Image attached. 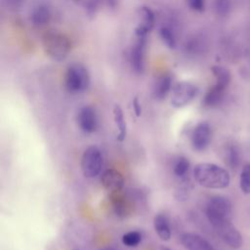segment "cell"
<instances>
[{
    "label": "cell",
    "mask_w": 250,
    "mask_h": 250,
    "mask_svg": "<svg viewBox=\"0 0 250 250\" xmlns=\"http://www.w3.org/2000/svg\"><path fill=\"white\" fill-rule=\"evenodd\" d=\"M197 87L190 82L178 83L172 92L171 104L174 107L180 108L188 105L197 95Z\"/></svg>",
    "instance_id": "52a82bcc"
},
{
    "label": "cell",
    "mask_w": 250,
    "mask_h": 250,
    "mask_svg": "<svg viewBox=\"0 0 250 250\" xmlns=\"http://www.w3.org/2000/svg\"><path fill=\"white\" fill-rule=\"evenodd\" d=\"M139 14L141 18V23L136 29V35H146L154 24V14L147 7H142L139 11Z\"/></svg>",
    "instance_id": "9a60e30c"
},
{
    "label": "cell",
    "mask_w": 250,
    "mask_h": 250,
    "mask_svg": "<svg viewBox=\"0 0 250 250\" xmlns=\"http://www.w3.org/2000/svg\"><path fill=\"white\" fill-rule=\"evenodd\" d=\"M77 250H78V249H77Z\"/></svg>",
    "instance_id": "d6a6232c"
},
{
    "label": "cell",
    "mask_w": 250,
    "mask_h": 250,
    "mask_svg": "<svg viewBox=\"0 0 250 250\" xmlns=\"http://www.w3.org/2000/svg\"><path fill=\"white\" fill-rule=\"evenodd\" d=\"M25 0H2L5 7L9 9H18L20 8Z\"/></svg>",
    "instance_id": "83f0119b"
},
{
    "label": "cell",
    "mask_w": 250,
    "mask_h": 250,
    "mask_svg": "<svg viewBox=\"0 0 250 250\" xmlns=\"http://www.w3.org/2000/svg\"><path fill=\"white\" fill-rule=\"evenodd\" d=\"M153 226L157 235L160 237L161 240L167 241L171 238V228L169 225V221L165 215H156L153 220Z\"/></svg>",
    "instance_id": "e0dca14e"
},
{
    "label": "cell",
    "mask_w": 250,
    "mask_h": 250,
    "mask_svg": "<svg viewBox=\"0 0 250 250\" xmlns=\"http://www.w3.org/2000/svg\"><path fill=\"white\" fill-rule=\"evenodd\" d=\"M45 52L55 61H62L70 51L68 38L59 32H48L43 37Z\"/></svg>",
    "instance_id": "3957f363"
},
{
    "label": "cell",
    "mask_w": 250,
    "mask_h": 250,
    "mask_svg": "<svg viewBox=\"0 0 250 250\" xmlns=\"http://www.w3.org/2000/svg\"><path fill=\"white\" fill-rule=\"evenodd\" d=\"M160 250H171V249H170L169 247H167V246H163V245H162V246L160 247Z\"/></svg>",
    "instance_id": "4dcf8cb0"
},
{
    "label": "cell",
    "mask_w": 250,
    "mask_h": 250,
    "mask_svg": "<svg viewBox=\"0 0 250 250\" xmlns=\"http://www.w3.org/2000/svg\"><path fill=\"white\" fill-rule=\"evenodd\" d=\"M189 167H190V164H189L188 159L184 156H180L174 162L173 173L179 179L186 180L187 176L188 174V171H189Z\"/></svg>",
    "instance_id": "ffe728a7"
},
{
    "label": "cell",
    "mask_w": 250,
    "mask_h": 250,
    "mask_svg": "<svg viewBox=\"0 0 250 250\" xmlns=\"http://www.w3.org/2000/svg\"><path fill=\"white\" fill-rule=\"evenodd\" d=\"M180 240L187 250H216L208 240L196 233H183Z\"/></svg>",
    "instance_id": "4fadbf2b"
},
{
    "label": "cell",
    "mask_w": 250,
    "mask_h": 250,
    "mask_svg": "<svg viewBox=\"0 0 250 250\" xmlns=\"http://www.w3.org/2000/svg\"><path fill=\"white\" fill-rule=\"evenodd\" d=\"M172 78L169 74H163L154 83L152 94L156 100L164 99L171 89Z\"/></svg>",
    "instance_id": "2e32d148"
},
{
    "label": "cell",
    "mask_w": 250,
    "mask_h": 250,
    "mask_svg": "<svg viewBox=\"0 0 250 250\" xmlns=\"http://www.w3.org/2000/svg\"><path fill=\"white\" fill-rule=\"evenodd\" d=\"M230 0H214V10L218 16H227L230 11Z\"/></svg>",
    "instance_id": "cb8c5ba5"
},
{
    "label": "cell",
    "mask_w": 250,
    "mask_h": 250,
    "mask_svg": "<svg viewBox=\"0 0 250 250\" xmlns=\"http://www.w3.org/2000/svg\"><path fill=\"white\" fill-rule=\"evenodd\" d=\"M113 208L115 210V213L117 215H120V216H124L126 214V209H127V205L126 203L122 200L123 198H121L120 196L116 195L113 197Z\"/></svg>",
    "instance_id": "484cf974"
},
{
    "label": "cell",
    "mask_w": 250,
    "mask_h": 250,
    "mask_svg": "<svg viewBox=\"0 0 250 250\" xmlns=\"http://www.w3.org/2000/svg\"><path fill=\"white\" fill-rule=\"evenodd\" d=\"M159 34L162 39V41L165 43V45L169 48H175L177 45V39H176V33L173 27L167 24H163L159 29Z\"/></svg>",
    "instance_id": "44dd1931"
},
{
    "label": "cell",
    "mask_w": 250,
    "mask_h": 250,
    "mask_svg": "<svg viewBox=\"0 0 250 250\" xmlns=\"http://www.w3.org/2000/svg\"><path fill=\"white\" fill-rule=\"evenodd\" d=\"M133 108H134V111H135L136 115L140 116L141 113H142V107H141V104L139 102V99L137 97L133 101Z\"/></svg>",
    "instance_id": "f1b7e54d"
},
{
    "label": "cell",
    "mask_w": 250,
    "mask_h": 250,
    "mask_svg": "<svg viewBox=\"0 0 250 250\" xmlns=\"http://www.w3.org/2000/svg\"><path fill=\"white\" fill-rule=\"evenodd\" d=\"M113 118H114L116 127L118 129L117 140L119 142H123L127 135V124H126V120L124 118L123 110L118 104H115L113 107Z\"/></svg>",
    "instance_id": "ac0fdd59"
},
{
    "label": "cell",
    "mask_w": 250,
    "mask_h": 250,
    "mask_svg": "<svg viewBox=\"0 0 250 250\" xmlns=\"http://www.w3.org/2000/svg\"><path fill=\"white\" fill-rule=\"evenodd\" d=\"M90 84V76L87 69L80 63L71 64L65 74V86L70 93L85 91Z\"/></svg>",
    "instance_id": "5b68a950"
},
{
    "label": "cell",
    "mask_w": 250,
    "mask_h": 250,
    "mask_svg": "<svg viewBox=\"0 0 250 250\" xmlns=\"http://www.w3.org/2000/svg\"><path fill=\"white\" fill-rule=\"evenodd\" d=\"M231 203L223 195H214L207 202L205 213L209 223L214 226L222 221L230 220Z\"/></svg>",
    "instance_id": "277c9868"
},
{
    "label": "cell",
    "mask_w": 250,
    "mask_h": 250,
    "mask_svg": "<svg viewBox=\"0 0 250 250\" xmlns=\"http://www.w3.org/2000/svg\"><path fill=\"white\" fill-rule=\"evenodd\" d=\"M222 240L229 247L237 249L242 245V235L230 220L222 221L212 226Z\"/></svg>",
    "instance_id": "ba28073f"
},
{
    "label": "cell",
    "mask_w": 250,
    "mask_h": 250,
    "mask_svg": "<svg viewBox=\"0 0 250 250\" xmlns=\"http://www.w3.org/2000/svg\"><path fill=\"white\" fill-rule=\"evenodd\" d=\"M193 178L201 187L212 189L226 188L230 182L229 173L225 168L207 162L198 163L194 166Z\"/></svg>",
    "instance_id": "6da1fadb"
},
{
    "label": "cell",
    "mask_w": 250,
    "mask_h": 250,
    "mask_svg": "<svg viewBox=\"0 0 250 250\" xmlns=\"http://www.w3.org/2000/svg\"><path fill=\"white\" fill-rule=\"evenodd\" d=\"M212 130L208 122L198 123L191 134V145L192 147L197 151H202L206 149L211 142Z\"/></svg>",
    "instance_id": "9c48e42d"
},
{
    "label": "cell",
    "mask_w": 250,
    "mask_h": 250,
    "mask_svg": "<svg viewBox=\"0 0 250 250\" xmlns=\"http://www.w3.org/2000/svg\"><path fill=\"white\" fill-rule=\"evenodd\" d=\"M101 183L106 190L115 193L123 188L125 181L123 175L119 171L115 169H107L102 174Z\"/></svg>",
    "instance_id": "30bf717a"
},
{
    "label": "cell",
    "mask_w": 250,
    "mask_h": 250,
    "mask_svg": "<svg viewBox=\"0 0 250 250\" xmlns=\"http://www.w3.org/2000/svg\"><path fill=\"white\" fill-rule=\"evenodd\" d=\"M102 250H114L112 248H104V249H102Z\"/></svg>",
    "instance_id": "1f68e13d"
},
{
    "label": "cell",
    "mask_w": 250,
    "mask_h": 250,
    "mask_svg": "<svg viewBox=\"0 0 250 250\" xmlns=\"http://www.w3.org/2000/svg\"><path fill=\"white\" fill-rule=\"evenodd\" d=\"M146 45V35H137V41L132 48L131 62L137 72H142L145 67V53Z\"/></svg>",
    "instance_id": "7c38bea8"
},
{
    "label": "cell",
    "mask_w": 250,
    "mask_h": 250,
    "mask_svg": "<svg viewBox=\"0 0 250 250\" xmlns=\"http://www.w3.org/2000/svg\"><path fill=\"white\" fill-rule=\"evenodd\" d=\"M202 43L199 41V38H197L196 36L195 37H192L190 38L189 40H187L186 41V44H185V49L187 51V53H191V54H196L198 52L201 51L202 49Z\"/></svg>",
    "instance_id": "d4e9b609"
},
{
    "label": "cell",
    "mask_w": 250,
    "mask_h": 250,
    "mask_svg": "<svg viewBox=\"0 0 250 250\" xmlns=\"http://www.w3.org/2000/svg\"><path fill=\"white\" fill-rule=\"evenodd\" d=\"M212 71L216 77V84L208 90L203 98V104L207 107H215L220 104L230 79L228 70L222 66H215Z\"/></svg>",
    "instance_id": "7a4b0ae2"
},
{
    "label": "cell",
    "mask_w": 250,
    "mask_h": 250,
    "mask_svg": "<svg viewBox=\"0 0 250 250\" xmlns=\"http://www.w3.org/2000/svg\"><path fill=\"white\" fill-rule=\"evenodd\" d=\"M239 186L244 194L250 193V163H247L243 166L240 178H239Z\"/></svg>",
    "instance_id": "7402d4cb"
},
{
    "label": "cell",
    "mask_w": 250,
    "mask_h": 250,
    "mask_svg": "<svg viewBox=\"0 0 250 250\" xmlns=\"http://www.w3.org/2000/svg\"><path fill=\"white\" fill-rule=\"evenodd\" d=\"M142 240V234L139 231L132 230L125 233L122 236V242L124 245L128 247H135L137 246Z\"/></svg>",
    "instance_id": "603a6c76"
},
{
    "label": "cell",
    "mask_w": 250,
    "mask_h": 250,
    "mask_svg": "<svg viewBox=\"0 0 250 250\" xmlns=\"http://www.w3.org/2000/svg\"><path fill=\"white\" fill-rule=\"evenodd\" d=\"M224 154H225V161L228 164V166L232 170L237 169L240 161L239 150L237 149V147L233 145H229L226 146Z\"/></svg>",
    "instance_id": "d6986e66"
},
{
    "label": "cell",
    "mask_w": 250,
    "mask_h": 250,
    "mask_svg": "<svg viewBox=\"0 0 250 250\" xmlns=\"http://www.w3.org/2000/svg\"><path fill=\"white\" fill-rule=\"evenodd\" d=\"M187 3L189 6V8L193 11L201 12L204 10L205 0H187Z\"/></svg>",
    "instance_id": "4316f807"
},
{
    "label": "cell",
    "mask_w": 250,
    "mask_h": 250,
    "mask_svg": "<svg viewBox=\"0 0 250 250\" xmlns=\"http://www.w3.org/2000/svg\"><path fill=\"white\" fill-rule=\"evenodd\" d=\"M99 3H104V5H106L108 8H116V6L118 5V1L119 0H98Z\"/></svg>",
    "instance_id": "f546056e"
},
{
    "label": "cell",
    "mask_w": 250,
    "mask_h": 250,
    "mask_svg": "<svg viewBox=\"0 0 250 250\" xmlns=\"http://www.w3.org/2000/svg\"><path fill=\"white\" fill-rule=\"evenodd\" d=\"M52 12L50 6L43 1H38L35 3L29 12L30 21L34 25H45L51 20Z\"/></svg>",
    "instance_id": "5bb4252c"
},
{
    "label": "cell",
    "mask_w": 250,
    "mask_h": 250,
    "mask_svg": "<svg viewBox=\"0 0 250 250\" xmlns=\"http://www.w3.org/2000/svg\"><path fill=\"white\" fill-rule=\"evenodd\" d=\"M77 121L81 130L85 133H93L98 128V117L92 106H83L77 115Z\"/></svg>",
    "instance_id": "8fae6325"
},
{
    "label": "cell",
    "mask_w": 250,
    "mask_h": 250,
    "mask_svg": "<svg viewBox=\"0 0 250 250\" xmlns=\"http://www.w3.org/2000/svg\"><path fill=\"white\" fill-rule=\"evenodd\" d=\"M103 154L99 147H87L81 157V170L86 178H94L101 173L103 167Z\"/></svg>",
    "instance_id": "8992f818"
}]
</instances>
